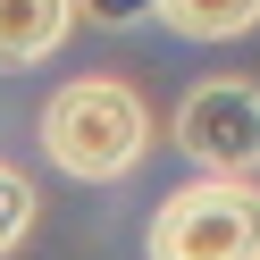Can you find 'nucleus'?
<instances>
[{
    "instance_id": "1",
    "label": "nucleus",
    "mask_w": 260,
    "mask_h": 260,
    "mask_svg": "<svg viewBox=\"0 0 260 260\" xmlns=\"http://www.w3.org/2000/svg\"><path fill=\"white\" fill-rule=\"evenodd\" d=\"M42 151H51V168H68L76 185H118V176H135L143 151H151V109H143V92L118 84V76H76V84H59L51 109H42Z\"/></svg>"
},
{
    "instance_id": "3",
    "label": "nucleus",
    "mask_w": 260,
    "mask_h": 260,
    "mask_svg": "<svg viewBox=\"0 0 260 260\" xmlns=\"http://www.w3.org/2000/svg\"><path fill=\"white\" fill-rule=\"evenodd\" d=\"M176 151L210 176H252L260 168V84H193L176 109Z\"/></svg>"
},
{
    "instance_id": "2",
    "label": "nucleus",
    "mask_w": 260,
    "mask_h": 260,
    "mask_svg": "<svg viewBox=\"0 0 260 260\" xmlns=\"http://www.w3.org/2000/svg\"><path fill=\"white\" fill-rule=\"evenodd\" d=\"M151 260H260V185L202 176V185L168 193L151 218Z\"/></svg>"
},
{
    "instance_id": "5",
    "label": "nucleus",
    "mask_w": 260,
    "mask_h": 260,
    "mask_svg": "<svg viewBox=\"0 0 260 260\" xmlns=\"http://www.w3.org/2000/svg\"><path fill=\"white\" fill-rule=\"evenodd\" d=\"M151 17H168V34L185 42H235L260 25V0H151Z\"/></svg>"
},
{
    "instance_id": "4",
    "label": "nucleus",
    "mask_w": 260,
    "mask_h": 260,
    "mask_svg": "<svg viewBox=\"0 0 260 260\" xmlns=\"http://www.w3.org/2000/svg\"><path fill=\"white\" fill-rule=\"evenodd\" d=\"M76 0H0V68H34L68 42Z\"/></svg>"
},
{
    "instance_id": "6",
    "label": "nucleus",
    "mask_w": 260,
    "mask_h": 260,
    "mask_svg": "<svg viewBox=\"0 0 260 260\" xmlns=\"http://www.w3.org/2000/svg\"><path fill=\"white\" fill-rule=\"evenodd\" d=\"M25 235H34V185H25V176L0 159V260L17 252Z\"/></svg>"
},
{
    "instance_id": "7",
    "label": "nucleus",
    "mask_w": 260,
    "mask_h": 260,
    "mask_svg": "<svg viewBox=\"0 0 260 260\" xmlns=\"http://www.w3.org/2000/svg\"><path fill=\"white\" fill-rule=\"evenodd\" d=\"M101 25H135V17H151V0H84Z\"/></svg>"
}]
</instances>
